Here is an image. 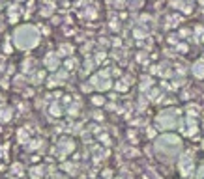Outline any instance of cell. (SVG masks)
Wrapping results in <instances>:
<instances>
[{
	"label": "cell",
	"instance_id": "277c9868",
	"mask_svg": "<svg viewBox=\"0 0 204 179\" xmlns=\"http://www.w3.org/2000/svg\"><path fill=\"white\" fill-rule=\"evenodd\" d=\"M94 103H97V105H101V103H103V99H101V97H96V99H94Z\"/></svg>",
	"mask_w": 204,
	"mask_h": 179
},
{
	"label": "cell",
	"instance_id": "6da1fadb",
	"mask_svg": "<svg viewBox=\"0 0 204 179\" xmlns=\"http://www.w3.org/2000/svg\"><path fill=\"white\" fill-rule=\"evenodd\" d=\"M15 41H17V47L28 49V47H32V45L37 43V35H36V32L32 28H22V30H17Z\"/></svg>",
	"mask_w": 204,
	"mask_h": 179
},
{
	"label": "cell",
	"instance_id": "7a4b0ae2",
	"mask_svg": "<svg viewBox=\"0 0 204 179\" xmlns=\"http://www.w3.org/2000/svg\"><path fill=\"white\" fill-rule=\"evenodd\" d=\"M45 64H47V67H51V69H54V67L58 65V60H56L54 56H51V58L47 56V62H45Z\"/></svg>",
	"mask_w": 204,
	"mask_h": 179
},
{
	"label": "cell",
	"instance_id": "3957f363",
	"mask_svg": "<svg viewBox=\"0 0 204 179\" xmlns=\"http://www.w3.org/2000/svg\"><path fill=\"white\" fill-rule=\"evenodd\" d=\"M9 116H11V112H9V110L0 112V121H7V120H9Z\"/></svg>",
	"mask_w": 204,
	"mask_h": 179
}]
</instances>
